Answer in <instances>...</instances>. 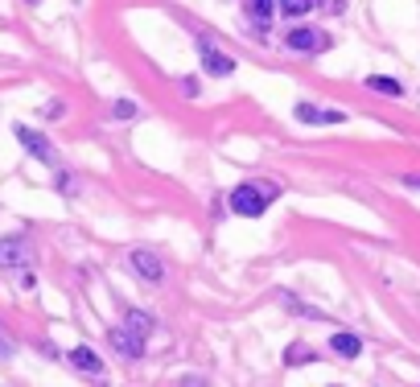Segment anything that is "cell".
Listing matches in <instances>:
<instances>
[{"label":"cell","mask_w":420,"mask_h":387,"mask_svg":"<svg viewBox=\"0 0 420 387\" xmlns=\"http://www.w3.org/2000/svg\"><path fill=\"white\" fill-rule=\"evenodd\" d=\"M297 120L301 124H342L346 116H342V112H322V107H313V103H297Z\"/></svg>","instance_id":"cell-9"},{"label":"cell","mask_w":420,"mask_h":387,"mask_svg":"<svg viewBox=\"0 0 420 387\" xmlns=\"http://www.w3.org/2000/svg\"><path fill=\"white\" fill-rule=\"evenodd\" d=\"M21 264H29V243L21 235L0 239V268H21Z\"/></svg>","instance_id":"cell-7"},{"label":"cell","mask_w":420,"mask_h":387,"mask_svg":"<svg viewBox=\"0 0 420 387\" xmlns=\"http://www.w3.org/2000/svg\"><path fill=\"white\" fill-rule=\"evenodd\" d=\"M272 8H276V0H247V13H252V17H256L259 25H268Z\"/></svg>","instance_id":"cell-14"},{"label":"cell","mask_w":420,"mask_h":387,"mask_svg":"<svg viewBox=\"0 0 420 387\" xmlns=\"http://www.w3.org/2000/svg\"><path fill=\"white\" fill-rule=\"evenodd\" d=\"M0 359H13V338H4V330H0Z\"/></svg>","instance_id":"cell-17"},{"label":"cell","mask_w":420,"mask_h":387,"mask_svg":"<svg viewBox=\"0 0 420 387\" xmlns=\"http://www.w3.org/2000/svg\"><path fill=\"white\" fill-rule=\"evenodd\" d=\"M280 198V190L272 181H243V186H235L231 190V210L243 218H259L272 202Z\"/></svg>","instance_id":"cell-1"},{"label":"cell","mask_w":420,"mask_h":387,"mask_svg":"<svg viewBox=\"0 0 420 387\" xmlns=\"http://www.w3.org/2000/svg\"><path fill=\"white\" fill-rule=\"evenodd\" d=\"M284 46L297 49V54H317V49L329 46V37L322 33V29H309V25H301V29H288V33H284Z\"/></svg>","instance_id":"cell-2"},{"label":"cell","mask_w":420,"mask_h":387,"mask_svg":"<svg viewBox=\"0 0 420 387\" xmlns=\"http://www.w3.org/2000/svg\"><path fill=\"white\" fill-rule=\"evenodd\" d=\"M112 112H116L119 120H132V116H136V103H128V99H119V103L112 107Z\"/></svg>","instance_id":"cell-16"},{"label":"cell","mask_w":420,"mask_h":387,"mask_svg":"<svg viewBox=\"0 0 420 387\" xmlns=\"http://www.w3.org/2000/svg\"><path fill=\"white\" fill-rule=\"evenodd\" d=\"M70 367H78V371H87V375H99L103 363H99V355H95L91 346H74L70 350Z\"/></svg>","instance_id":"cell-10"},{"label":"cell","mask_w":420,"mask_h":387,"mask_svg":"<svg viewBox=\"0 0 420 387\" xmlns=\"http://www.w3.org/2000/svg\"><path fill=\"white\" fill-rule=\"evenodd\" d=\"M404 186H408V190H420V177H416V173H408V177H404Z\"/></svg>","instance_id":"cell-19"},{"label":"cell","mask_w":420,"mask_h":387,"mask_svg":"<svg viewBox=\"0 0 420 387\" xmlns=\"http://www.w3.org/2000/svg\"><path fill=\"white\" fill-rule=\"evenodd\" d=\"M276 4H280V13H284V17H305L317 0H276Z\"/></svg>","instance_id":"cell-13"},{"label":"cell","mask_w":420,"mask_h":387,"mask_svg":"<svg viewBox=\"0 0 420 387\" xmlns=\"http://www.w3.org/2000/svg\"><path fill=\"white\" fill-rule=\"evenodd\" d=\"M124 326H132V330H136L140 338H148V334H153V326H157V321H153V317L144 314V309H128V317H124Z\"/></svg>","instance_id":"cell-11"},{"label":"cell","mask_w":420,"mask_h":387,"mask_svg":"<svg viewBox=\"0 0 420 387\" xmlns=\"http://www.w3.org/2000/svg\"><path fill=\"white\" fill-rule=\"evenodd\" d=\"M317 4H322V8H329V13H342V8H346V0H317Z\"/></svg>","instance_id":"cell-18"},{"label":"cell","mask_w":420,"mask_h":387,"mask_svg":"<svg viewBox=\"0 0 420 387\" xmlns=\"http://www.w3.org/2000/svg\"><path fill=\"white\" fill-rule=\"evenodd\" d=\"M329 350H334V355H342V359H358V355H363V338H358V334H346V330H338V334L329 338Z\"/></svg>","instance_id":"cell-8"},{"label":"cell","mask_w":420,"mask_h":387,"mask_svg":"<svg viewBox=\"0 0 420 387\" xmlns=\"http://www.w3.org/2000/svg\"><path fill=\"white\" fill-rule=\"evenodd\" d=\"M284 363L293 367V363H309V350H305V346H288V350H284Z\"/></svg>","instance_id":"cell-15"},{"label":"cell","mask_w":420,"mask_h":387,"mask_svg":"<svg viewBox=\"0 0 420 387\" xmlns=\"http://www.w3.org/2000/svg\"><path fill=\"white\" fill-rule=\"evenodd\" d=\"M17 141H21V145L29 148V153H33V157H37L42 165H58V148L49 145V141L42 136V132H33V128L17 124Z\"/></svg>","instance_id":"cell-3"},{"label":"cell","mask_w":420,"mask_h":387,"mask_svg":"<svg viewBox=\"0 0 420 387\" xmlns=\"http://www.w3.org/2000/svg\"><path fill=\"white\" fill-rule=\"evenodd\" d=\"M107 338H112V346H116V350L124 355V359H128V363L144 359V342H148V338H140L132 326H116V330H112Z\"/></svg>","instance_id":"cell-4"},{"label":"cell","mask_w":420,"mask_h":387,"mask_svg":"<svg viewBox=\"0 0 420 387\" xmlns=\"http://www.w3.org/2000/svg\"><path fill=\"white\" fill-rule=\"evenodd\" d=\"M198 54H202L206 74H214V78H223V74L235 71V58H231V54H223V49H214V46H210V37H198Z\"/></svg>","instance_id":"cell-5"},{"label":"cell","mask_w":420,"mask_h":387,"mask_svg":"<svg viewBox=\"0 0 420 387\" xmlns=\"http://www.w3.org/2000/svg\"><path fill=\"white\" fill-rule=\"evenodd\" d=\"M367 87H371V91H379V95H404V87H399L396 78H387V74H371V78H367Z\"/></svg>","instance_id":"cell-12"},{"label":"cell","mask_w":420,"mask_h":387,"mask_svg":"<svg viewBox=\"0 0 420 387\" xmlns=\"http://www.w3.org/2000/svg\"><path fill=\"white\" fill-rule=\"evenodd\" d=\"M128 264L136 268V276L153 280V285H161V280H165V264L153 256V251H132V256H128Z\"/></svg>","instance_id":"cell-6"}]
</instances>
